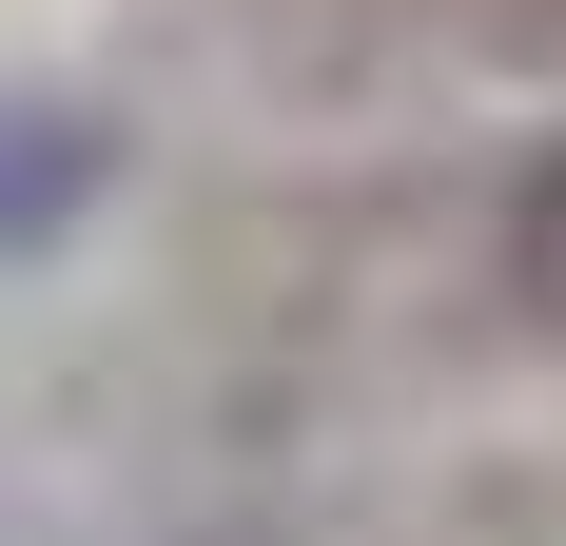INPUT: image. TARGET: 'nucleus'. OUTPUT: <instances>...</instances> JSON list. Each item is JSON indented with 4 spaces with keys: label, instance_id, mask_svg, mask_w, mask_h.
<instances>
[{
    "label": "nucleus",
    "instance_id": "obj_1",
    "mask_svg": "<svg viewBox=\"0 0 566 546\" xmlns=\"http://www.w3.org/2000/svg\"><path fill=\"white\" fill-rule=\"evenodd\" d=\"M98 176H117V137H98L78 98H0V254L78 234V216H98Z\"/></svg>",
    "mask_w": 566,
    "mask_h": 546
}]
</instances>
